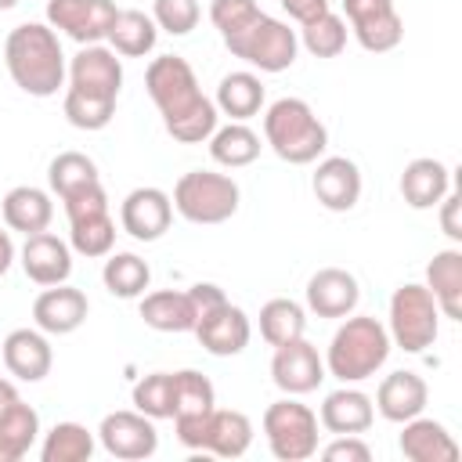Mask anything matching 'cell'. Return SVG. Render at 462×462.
I'll list each match as a JSON object with an SVG mask.
<instances>
[{
	"label": "cell",
	"mask_w": 462,
	"mask_h": 462,
	"mask_svg": "<svg viewBox=\"0 0 462 462\" xmlns=\"http://www.w3.org/2000/svg\"><path fill=\"white\" fill-rule=\"evenodd\" d=\"M94 455V433L83 422H54L43 433L40 458L43 462H87Z\"/></svg>",
	"instance_id": "36"
},
{
	"label": "cell",
	"mask_w": 462,
	"mask_h": 462,
	"mask_svg": "<svg viewBox=\"0 0 462 462\" xmlns=\"http://www.w3.org/2000/svg\"><path fill=\"white\" fill-rule=\"evenodd\" d=\"M97 440L112 458H123V462H141V458H152L159 451L155 419H148L137 408L108 411L97 426Z\"/></svg>",
	"instance_id": "10"
},
{
	"label": "cell",
	"mask_w": 462,
	"mask_h": 462,
	"mask_svg": "<svg viewBox=\"0 0 462 462\" xmlns=\"http://www.w3.org/2000/svg\"><path fill=\"white\" fill-rule=\"evenodd\" d=\"M188 296H191V303H195V310L199 314H206L209 307H217V303H224L227 296H224V289L220 285H213V282H195L191 289H188Z\"/></svg>",
	"instance_id": "47"
},
{
	"label": "cell",
	"mask_w": 462,
	"mask_h": 462,
	"mask_svg": "<svg viewBox=\"0 0 462 462\" xmlns=\"http://www.w3.org/2000/svg\"><path fill=\"white\" fill-rule=\"evenodd\" d=\"M101 282L119 300H141L152 285V267L137 253H108L101 267Z\"/></svg>",
	"instance_id": "34"
},
{
	"label": "cell",
	"mask_w": 462,
	"mask_h": 462,
	"mask_svg": "<svg viewBox=\"0 0 462 462\" xmlns=\"http://www.w3.org/2000/svg\"><path fill=\"white\" fill-rule=\"evenodd\" d=\"M191 332H195V339L202 343V350L213 354V357H235V354H242V350L249 346V339H253L249 314H245L242 307H235L231 300H224V303L209 307L206 314H199V321H195Z\"/></svg>",
	"instance_id": "13"
},
{
	"label": "cell",
	"mask_w": 462,
	"mask_h": 462,
	"mask_svg": "<svg viewBox=\"0 0 462 462\" xmlns=\"http://www.w3.org/2000/svg\"><path fill=\"white\" fill-rule=\"evenodd\" d=\"M390 343L404 354H422L440 336V307L433 292L419 282H404L390 296V321H386Z\"/></svg>",
	"instance_id": "6"
},
{
	"label": "cell",
	"mask_w": 462,
	"mask_h": 462,
	"mask_svg": "<svg viewBox=\"0 0 462 462\" xmlns=\"http://www.w3.org/2000/svg\"><path fill=\"white\" fill-rule=\"evenodd\" d=\"M278 4H282V11L296 25H303V22H310V18H318V14L328 11V0H278Z\"/></svg>",
	"instance_id": "46"
},
{
	"label": "cell",
	"mask_w": 462,
	"mask_h": 462,
	"mask_svg": "<svg viewBox=\"0 0 462 462\" xmlns=\"http://www.w3.org/2000/svg\"><path fill=\"white\" fill-rule=\"evenodd\" d=\"M224 47L260 72H285V69H292L296 54H300V36L289 22L260 11L249 25H242L235 36H227Z\"/></svg>",
	"instance_id": "7"
},
{
	"label": "cell",
	"mask_w": 462,
	"mask_h": 462,
	"mask_svg": "<svg viewBox=\"0 0 462 462\" xmlns=\"http://www.w3.org/2000/svg\"><path fill=\"white\" fill-rule=\"evenodd\" d=\"M401 426L404 430L397 437V448L408 462H455L458 458V444H455V437L448 433L444 422L415 415Z\"/></svg>",
	"instance_id": "23"
},
{
	"label": "cell",
	"mask_w": 462,
	"mask_h": 462,
	"mask_svg": "<svg viewBox=\"0 0 462 462\" xmlns=\"http://www.w3.org/2000/svg\"><path fill=\"white\" fill-rule=\"evenodd\" d=\"M458 206H462V191L458 188H451L440 202H437V209H440V231L458 245L462 242V224H458Z\"/></svg>",
	"instance_id": "45"
},
{
	"label": "cell",
	"mask_w": 462,
	"mask_h": 462,
	"mask_svg": "<svg viewBox=\"0 0 462 462\" xmlns=\"http://www.w3.org/2000/svg\"><path fill=\"white\" fill-rule=\"evenodd\" d=\"M375 422V404L365 390H354L350 383H343L339 390H332L321 401L318 411V426H325L328 433L343 437V433H365Z\"/></svg>",
	"instance_id": "22"
},
{
	"label": "cell",
	"mask_w": 462,
	"mask_h": 462,
	"mask_svg": "<svg viewBox=\"0 0 462 462\" xmlns=\"http://www.w3.org/2000/svg\"><path fill=\"white\" fill-rule=\"evenodd\" d=\"M11 7H18V0H0V11H11Z\"/></svg>",
	"instance_id": "50"
},
{
	"label": "cell",
	"mask_w": 462,
	"mask_h": 462,
	"mask_svg": "<svg viewBox=\"0 0 462 462\" xmlns=\"http://www.w3.org/2000/svg\"><path fill=\"white\" fill-rule=\"evenodd\" d=\"M134 408L148 419H173V372H152L134 383Z\"/></svg>",
	"instance_id": "41"
},
{
	"label": "cell",
	"mask_w": 462,
	"mask_h": 462,
	"mask_svg": "<svg viewBox=\"0 0 462 462\" xmlns=\"http://www.w3.org/2000/svg\"><path fill=\"white\" fill-rule=\"evenodd\" d=\"M141 321L155 332H191L199 321V310L188 292L155 289V292L141 296Z\"/></svg>",
	"instance_id": "27"
},
{
	"label": "cell",
	"mask_w": 462,
	"mask_h": 462,
	"mask_svg": "<svg viewBox=\"0 0 462 462\" xmlns=\"http://www.w3.org/2000/svg\"><path fill=\"white\" fill-rule=\"evenodd\" d=\"M148 97L155 101L162 126L180 144H202L220 126V112L213 97L202 94L195 69L180 54H159L144 69Z\"/></svg>",
	"instance_id": "1"
},
{
	"label": "cell",
	"mask_w": 462,
	"mask_h": 462,
	"mask_svg": "<svg viewBox=\"0 0 462 462\" xmlns=\"http://www.w3.org/2000/svg\"><path fill=\"white\" fill-rule=\"evenodd\" d=\"M108 47L119 54V58H144L155 51V40H159V25L152 22V14L137 11V7H126V11H116L112 18V29H108Z\"/></svg>",
	"instance_id": "30"
},
{
	"label": "cell",
	"mask_w": 462,
	"mask_h": 462,
	"mask_svg": "<svg viewBox=\"0 0 462 462\" xmlns=\"http://www.w3.org/2000/svg\"><path fill=\"white\" fill-rule=\"evenodd\" d=\"M260 148H263L260 134L253 126H245V123H235V119L209 134V159L217 166H224V170H242V166L256 162Z\"/></svg>",
	"instance_id": "31"
},
{
	"label": "cell",
	"mask_w": 462,
	"mask_h": 462,
	"mask_svg": "<svg viewBox=\"0 0 462 462\" xmlns=\"http://www.w3.org/2000/svg\"><path fill=\"white\" fill-rule=\"evenodd\" d=\"M14 401H18V386H14L11 379H0V415H4Z\"/></svg>",
	"instance_id": "49"
},
{
	"label": "cell",
	"mask_w": 462,
	"mask_h": 462,
	"mask_svg": "<svg viewBox=\"0 0 462 462\" xmlns=\"http://www.w3.org/2000/svg\"><path fill=\"white\" fill-rule=\"evenodd\" d=\"M69 87L94 94V97H119L123 87V61L112 47L105 43H87L76 51V58L69 61Z\"/></svg>",
	"instance_id": "14"
},
{
	"label": "cell",
	"mask_w": 462,
	"mask_h": 462,
	"mask_svg": "<svg viewBox=\"0 0 462 462\" xmlns=\"http://www.w3.org/2000/svg\"><path fill=\"white\" fill-rule=\"evenodd\" d=\"M346 22L328 7L325 14H318V18H310V22H303L300 25V47L307 51V54H314V58H336V54H343V47H346Z\"/></svg>",
	"instance_id": "39"
},
{
	"label": "cell",
	"mask_w": 462,
	"mask_h": 462,
	"mask_svg": "<svg viewBox=\"0 0 462 462\" xmlns=\"http://www.w3.org/2000/svg\"><path fill=\"white\" fill-rule=\"evenodd\" d=\"M401 199L411 206V209H437V202L451 191V170L433 159V155H422V159H411L401 173Z\"/></svg>",
	"instance_id": "24"
},
{
	"label": "cell",
	"mask_w": 462,
	"mask_h": 462,
	"mask_svg": "<svg viewBox=\"0 0 462 462\" xmlns=\"http://www.w3.org/2000/svg\"><path fill=\"white\" fill-rule=\"evenodd\" d=\"M0 217H4V227L7 231H22V235H36V231H47L51 220H54V202L43 188H32V184H18L4 195L0 202Z\"/></svg>",
	"instance_id": "25"
},
{
	"label": "cell",
	"mask_w": 462,
	"mask_h": 462,
	"mask_svg": "<svg viewBox=\"0 0 462 462\" xmlns=\"http://www.w3.org/2000/svg\"><path fill=\"white\" fill-rule=\"evenodd\" d=\"M40 437V415L22 397L0 415V462H18Z\"/></svg>",
	"instance_id": "33"
},
{
	"label": "cell",
	"mask_w": 462,
	"mask_h": 462,
	"mask_svg": "<svg viewBox=\"0 0 462 462\" xmlns=\"http://www.w3.org/2000/svg\"><path fill=\"white\" fill-rule=\"evenodd\" d=\"M90 314V300L83 289L61 282V285H47L36 300H32V321L40 332L47 336H69L76 332Z\"/></svg>",
	"instance_id": "16"
},
{
	"label": "cell",
	"mask_w": 462,
	"mask_h": 462,
	"mask_svg": "<svg viewBox=\"0 0 462 462\" xmlns=\"http://www.w3.org/2000/svg\"><path fill=\"white\" fill-rule=\"evenodd\" d=\"M361 285L346 267H321L307 282V310L318 318H346L357 310Z\"/></svg>",
	"instance_id": "20"
},
{
	"label": "cell",
	"mask_w": 462,
	"mask_h": 462,
	"mask_svg": "<svg viewBox=\"0 0 462 462\" xmlns=\"http://www.w3.org/2000/svg\"><path fill=\"white\" fill-rule=\"evenodd\" d=\"M11 263H14V242H11V231L0 224V278L11 271Z\"/></svg>",
	"instance_id": "48"
},
{
	"label": "cell",
	"mask_w": 462,
	"mask_h": 462,
	"mask_svg": "<svg viewBox=\"0 0 462 462\" xmlns=\"http://www.w3.org/2000/svg\"><path fill=\"white\" fill-rule=\"evenodd\" d=\"M170 220H173V202L162 188H134L123 206H119V224L130 238L137 242H155L170 231Z\"/></svg>",
	"instance_id": "15"
},
{
	"label": "cell",
	"mask_w": 462,
	"mask_h": 462,
	"mask_svg": "<svg viewBox=\"0 0 462 462\" xmlns=\"http://www.w3.org/2000/svg\"><path fill=\"white\" fill-rule=\"evenodd\" d=\"M61 112L65 119L76 126V130H105L116 116V101L112 97H94V94H83V90H72L65 87V101H61Z\"/></svg>",
	"instance_id": "40"
},
{
	"label": "cell",
	"mask_w": 462,
	"mask_h": 462,
	"mask_svg": "<svg viewBox=\"0 0 462 462\" xmlns=\"http://www.w3.org/2000/svg\"><path fill=\"white\" fill-rule=\"evenodd\" d=\"M97 180H101V173H97L94 159L83 155V152H58L47 166V184L58 199H69V195H76V191H83Z\"/></svg>",
	"instance_id": "37"
},
{
	"label": "cell",
	"mask_w": 462,
	"mask_h": 462,
	"mask_svg": "<svg viewBox=\"0 0 462 462\" xmlns=\"http://www.w3.org/2000/svg\"><path fill=\"white\" fill-rule=\"evenodd\" d=\"M390 332L372 314H346L325 350V372L339 383L372 379L390 357Z\"/></svg>",
	"instance_id": "3"
},
{
	"label": "cell",
	"mask_w": 462,
	"mask_h": 462,
	"mask_svg": "<svg viewBox=\"0 0 462 462\" xmlns=\"http://www.w3.org/2000/svg\"><path fill=\"white\" fill-rule=\"evenodd\" d=\"M263 437L274 458L282 462H303L318 451V415L300 404L296 397H282L274 404H267L263 411Z\"/></svg>",
	"instance_id": "8"
},
{
	"label": "cell",
	"mask_w": 462,
	"mask_h": 462,
	"mask_svg": "<svg viewBox=\"0 0 462 462\" xmlns=\"http://www.w3.org/2000/svg\"><path fill=\"white\" fill-rule=\"evenodd\" d=\"M116 11V0H47V25L87 47L108 36Z\"/></svg>",
	"instance_id": "11"
},
{
	"label": "cell",
	"mask_w": 462,
	"mask_h": 462,
	"mask_svg": "<svg viewBox=\"0 0 462 462\" xmlns=\"http://www.w3.org/2000/svg\"><path fill=\"white\" fill-rule=\"evenodd\" d=\"M303 332H307V310L296 300L278 296L260 307V336L267 346H282L289 339H300Z\"/></svg>",
	"instance_id": "35"
},
{
	"label": "cell",
	"mask_w": 462,
	"mask_h": 462,
	"mask_svg": "<svg viewBox=\"0 0 462 462\" xmlns=\"http://www.w3.org/2000/svg\"><path fill=\"white\" fill-rule=\"evenodd\" d=\"M253 444V422L238 408H213L209 415V433H206V451L217 458H242Z\"/></svg>",
	"instance_id": "29"
},
{
	"label": "cell",
	"mask_w": 462,
	"mask_h": 462,
	"mask_svg": "<svg viewBox=\"0 0 462 462\" xmlns=\"http://www.w3.org/2000/svg\"><path fill=\"white\" fill-rule=\"evenodd\" d=\"M321 458L325 462H368L372 448L361 440V433H343L328 448H321Z\"/></svg>",
	"instance_id": "44"
},
{
	"label": "cell",
	"mask_w": 462,
	"mask_h": 462,
	"mask_svg": "<svg viewBox=\"0 0 462 462\" xmlns=\"http://www.w3.org/2000/svg\"><path fill=\"white\" fill-rule=\"evenodd\" d=\"M213 408H217V390H213L209 375H202L199 368L173 372V419L206 415Z\"/></svg>",
	"instance_id": "38"
},
{
	"label": "cell",
	"mask_w": 462,
	"mask_h": 462,
	"mask_svg": "<svg viewBox=\"0 0 462 462\" xmlns=\"http://www.w3.org/2000/svg\"><path fill=\"white\" fill-rule=\"evenodd\" d=\"M325 357L318 354L314 343H307L303 336L300 339H289L282 346H274V357H271V379L282 393L289 397H303V393H314L325 379Z\"/></svg>",
	"instance_id": "12"
},
{
	"label": "cell",
	"mask_w": 462,
	"mask_h": 462,
	"mask_svg": "<svg viewBox=\"0 0 462 462\" xmlns=\"http://www.w3.org/2000/svg\"><path fill=\"white\" fill-rule=\"evenodd\" d=\"M202 18L199 0H155L152 4V22L170 32V36H188Z\"/></svg>",
	"instance_id": "42"
},
{
	"label": "cell",
	"mask_w": 462,
	"mask_h": 462,
	"mask_svg": "<svg viewBox=\"0 0 462 462\" xmlns=\"http://www.w3.org/2000/svg\"><path fill=\"white\" fill-rule=\"evenodd\" d=\"M260 14V4L256 0H213L209 4V22L213 29L220 32V40L235 36L242 25H249L253 18Z\"/></svg>",
	"instance_id": "43"
},
{
	"label": "cell",
	"mask_w": 462,
	"mask_h": 462,
	"mask_svg": "<svg viewBox=\"0 0 462 462\" xmlns=\"http://www.w3.org/2000/svg\"><path fill=\"white\" fill-rule=\"evenodd\" d=\"M310 191H314V199H318L328 213H346V209H354L357 199H361V170H357V162L346 159V155H325V159L314 166Z\"/></svg>",
	"instance_id": "18"
},
{
	"label": "cell",
	"mask_w": 462,
	"mask_h": 462,
	"mask_svg": "<svg viewBox=\"0 0 462 462\" xmlns=\"http://www.w3.org/2000/svg\"><path fill=\"white\" fill-rule=\"evenodd\" d=\"M263 141L289 166H310L328 148V130L303 97H278L263 112Z\"/></svg>",
	"instance_id": "4"
},
{
	"label": "cell",
	"mask_w": 462,
	"mask_h": 462,
	"mask_svg": "<svg viewBox=\"0 0 462 462\" xmlns=\"http://www.w3.org/2000/svg\"><path fill=\"white\" fill-rule=\"evenodd\" d=\"M213 105H217L220 116H231L235 123L253 119V116L263 108V83H260V76L249 72V69L227 72V76L217 83V97H213Z\"/></svg>",
	"instance_id": "28"
},
{
	"label": "cell",
	"mask_w": 462,
	"mask_h": 462,
	"mask_svg": "<svg viewBox=\"0 0 462 462\" xmlns=\"http://www.w3.org/2000/svg\"><path fill=\"white\" fill-rule=\"evenodd\" d=\"M4 65L29 97H54L65 87L61 40L47 22H22L4 40Z\"/></svg>",
	"instance_id": "2"
},
{
	"label": "cell",
	"mask_w": 462,
	"mask_h": 462,
	"mask_svg": "<svg viewBox=\"0 0 462 462\" xmlns=\"http://www.w3.org/2000/svg\"><path fill=\"white\" fill-rule=\"evenodd\" d=\"M173 209L188 220V224H224L238 213L242 191L238 180L231 173H217V170H188L170 195Z\"/></svg>",
	"instance_id": "5"
},
{
	"label": "cell",
	"mask_w": 462,
	"mask_h": 462,
	"mask_svg": "<svg viewBox=\"0 0 462 462\" xmlns=\"http://www.w3.org/2000/svg\"><path fill=\"white\" fill-rule=\"evenodd\" d=\"M69 245L79 256H108L116 245V220L108 209H90V213H76L69 217Z\"/></svg>",
	"instance_id": "32"
},
{
	"label": "cell",
	"mask_w": 462,
	"mask_h": 462,
	"mask_svg": "<svg viewBox=\"0 0 462 462\" xmlns=\"http://www.w3.org/2000/svg\"><path fill=\"white\" fill-rule=\"evenodd\" d=\"M343 14L368 54H386L404 40V18L393 0H343Z\"/></svg>",
	"instance_id": "9"
},
{
	"label": "cell",
	"mask_w": 462,
	"mask_h": 462,
	"mask_svg": "<svg viewBox=\"0 0 462 462\" xmlns=\"http://www.w3.org/2000/svg\"><path fill=\"white\" fill-rule=\"evenodd\" d=\"M426 401H430L426 379H422L419 372L401 368V372H390V375L379 383L372 404H375V411H379L386 422H408V419L422 415Z\"/></svg>",
	"instance_id": "21"
},
{
	"label": "cell",
	"mask_w": 462,
	"mask_h": 462,
	"mask_svg": "<svg viewBox=\"0 0 462 462\" xmlns=\"http://www.w3.org/2000/svg\"><path fill=\"white\" fill-rule=\"evenodd\" d=\"M426 289L433 292L444 318L462 321V249L448 245L426 263Z\"/></svg>",
	"instance_id": "26"
},
{
	"label": "cell",
	"mask_w": 462,
	"mask_h": 462,
	"mask_svg": "<svg viewBox=\"0 0 462 462\" xmlns=\"http://www.w3.org/2000/svg\"><path fill=\"white\" fill-rule=\"evenodd\" d=\"M0 361H4L7 375H14L18 383H40V379L51 375L54 350H51L47 332H40V328H14L0 343Z\"/></svg>",
	"instance_id": "17"
},
{
	"label": "cell",
	"mask_w": 462,
	"mask_h": 462,
	"mask_svg": "<svg viewBox=\"0 0 462 462\" xmlns=\"http://www.w3.org/2000/svg\"><path fill=\"white\" fill-rule=\"evenodd\" d=\"M22 271L29 282L36 285H61L69 282L72 274V245L51 231H36V235H25V245H22Z\"/></svg>",
	"instance_id": "19"
}]
</instances>
